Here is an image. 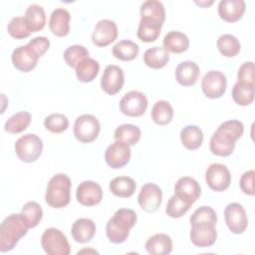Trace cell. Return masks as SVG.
Segmentation results:
<instances>
[{
  "label": "cell",
  "instance_id": "obj_34",
  "mask_svg": "<svg viewBox=\"0 0 255 255\" xmlns=\"http://www.w3.org/2000/svg\"><path fill=\"white\" fill-rule=\"evenodd\" d=\"M150 116L154 124L158 126H166L173 119V109L167 101L159 100L154 103Z\"/></svg>",
  "mask_w": 255,
  "mask_h": 255
},
{
  "label": "cell",
  "instance_id": "obj_4",
  "mask_svg": "<svg viewBox=\"0 0 255 255\" xmlns=\"http://www.w3.org/2000/svg\"><path fill=\"white\" fill-rule=\"evenodd\" d=\"M71 186L70 177L65 173H57L51 177L47 184L45 201L53 208H64L71 200Z\"/></svg>",
  "mask_w": 255,
  "mask_h": 255
},
{
  "label": "cell",
  "instance_id": "obj_19",
  "mask_svg": "<svg viewBox=\"0 0 255 255\" xmlns=\"http://www.w3.org/2000/svg\"><path fill=\"white\" fill-rule=\"evenodd\" d=\"M245 9L243 0H221L218 4V15L223 21L234 23L242 18Z\"/></svg>",
  "mask_w": 255,
  "mask_h": 255
},
{
  "label": "cell",
  "instance_id": "obj_8",
  "mask_svg": "<svg viewBox=\"0 0 255 255\" xmlns=\"http://www.w3.org/2000/svg\"><path fill=\"white\" fill-rule=\"evenodd\" d=\"M147 99L145 95L138 91H129L126 93L120 101V111L132 118L141 117L147 109Z\"/></svg>",
  "mask_w": 255,
  "mask_h": 255
},
{
  "label": "cell",
  "instance_id": "obj_22",
  "mask_svg": "<svg viewBox=\"0 0 255 255\" xmlns=\"http://www.w3.org/2000/svg\"><path fill=\"white\" fill-rule=\"evenodd\" d=\"M174 193L194 203L201 195V187L196 179L190 176L180 177L174 185Z\"/></svg>",
  "mask_w": 255,
  "mask_h": 255
},
{
  "label": "cell",
  "instance_id": "obj_10",
  "mask_svg": "<svg viewBox=\"0 0 255 255\" xmlns=\"http://www.w3.org/2000/svg\"><path fill=\"white\" fill-rule=\"evenodd\" d=\"M205 181L210 189L221 192L229 187L231 174L226 165L222 163H212L205 171Z\"/></svg>",
  "mask_w": 255,
  "mask_h": 255
},
{
  "label": "cell",
  "instance_id": "obj_7",
  "mask_svg": "<svg viewBox=\"0 0 255 255\" xmlns=\"http://www.w3.org/2000/svg\"><path fill=\"white\" fill-rule=\"evenodd\" d=\"M101 130L99 120L93 116L84 114L78 117L74 124V135L82 143H90L94 141Z\"/></svg>",
  "mask_w": 255,
  "mask_h": 255
},
{
  "label": "cell",
  "instance_id": "obj_47",
  "mask_svg": "<svg viewBox=\"0 0 255 255\" xmlns=\"http://www.w3.org/2000/svg\"><path fill=\"white\" fill-rule=\"evenodd\" d=\"M39 57H42L50 47V41L45 36H38L33 38L27 44Z\"/></svg>",
  "mask_w": 255,
  "mask_h": 255
},
{
  "label": "cell",
  "instance_id": "obj_9",
  "mask_svg": "<svg viewBox=\"0 0 255 255\" xmlns=\"http://www.w3.org/2000/svg\"><path fill=\"white\" fill-rule=\"evenodd\" d=\"M226 88V76L220 71L211 70L207 72L201 80L202 92L209 99L221 98L225 94Z\"/></svg>",
  "mask_w": 255,
  "mask_h": 255
},
{
  "label": "cell",
  "instance_id": "obj_45",
  "mask_svg": "<svg viewBox=\"0 0 255 255\" xmlns=\"http://www.w3.org/2000/svg\"><path fill=\"white\" fill-rule=\"evenodd\" d=\"M237 82L254 86V63L252 61L245 62L240 66L237 72Z\"/></svg>",
  "mask_w": 255,
  "mask_h": 255
},
{
  "label": "cell",
  "instance_id": "obj_38",
  "mask_svg": "<svg viewBox=\"0 0 255 255\" xmlns=\"http://www.w3.org/2000/svg\"><path fill=\"white\" fill-rule=\"evenodd\" d=\"M21 217L30 228H35L43 218V210L40 204L36 201H28L20 211Z\"/></svg>",
  "mask_w": 255,
  "mask_h": 255
},
{
  "label": "cell",
  "instance_id": "obj_28",
  "mask_svg": "<svg viewBox=\"0 0 255 255\" xmlns=\"http://www.w3.org/2000/svg\"><path fill=\"white\" fill-rule=\"evenodd\" d=\"M110 191L122 198L130 197L136 188L135 181L128 176H118L110 181Z\"/></svg>",
  "mask_w": 255,
  "mask_h": 255
},
{
  "label": "cell",
  "instance_id": "obj_31",
  "mask_svg": "<svg viewBox=\"0 0 255 255\" xmlns=\"http://www.w3.org/2000/svg\"><path fill=\"white\" fill-rule=\"evenodd\" d=\"M162 24L148 19H140L137 28V38L144 43H151L157 40L160 35Z\"/></svg>",
  "mask_w": 255,
  "mask_h": 255
},
{
  "label": "cell",
  "instance_id": "obj_2",
  "mask_svg": "<svg viewBox=\"0 0 255 255\" xmlns=\"http://www.w3.org/2000/svg\"><path fill=\"white\" fill-rule=\"evenodd\" d=\"M136 220V213L132 209H118L109 219L106 226V234L110 242L114 244L125 242L129 235V230L135 225Z\"/></svg>",
  "mask_w": 255,
  "mask_h": 255
},
{
  "label": "cell",
  "instance_id": "obj_11",
  "mask_svg": "<svg viewBox=\"0 0 255 255\" xmlns=\"http://www.w3.org/2000/svg\"><path fill=\"white\" fill-rule=\"evenodd\" d=\"M214 223L211 222H194L191 224L190 240L191 242L201 248L212 246L217 238V231Z\"/></svg>",
  "mask_w": 255,
  "mask_h": 255
},
{
  "label": "cell",
  "instance_id": "obj_20",
  "mask_svg": "<svg viewBox=\"0 0 255 255\" xmlns=\"http://www.w3.org/2000/svg\"><path fill=\"white\" fill-rule=\"evenodd\" d=\"M200 69L193 61H183L175 69L174 76L177 83L183 87L193 86L199 77Z\"/></svg>",
  "mask_w": 255,
  "mask_h": 255
},
{
  "label": "cell",
  "instance_id": "obj_3",
  "mask_svg": "<svg viewBox=\"0 0 255 255\" xmlns=\"http://www.w3.org/2000/svg\"><path fill=\"white\" fill-rule=\"evenodd\" d=\"M28 229L29 227L20 213L8 215L0 225V251L8 252L12 250L20 239L27 234Z\"/></svg>",
  "mask_w": 255,
  "mask_h": 255
},
{
  "label": "cell",
  "instance_id": "obj_26",
  "mask_svg": "<svg viewBox=\"0 0 255 255\" xmlns=\"http://www.w3.org/2000/svg\"><path fill=\"white\" fill-rule=\"evenodd\" d=\"M180 140L183 146L189 150L199 148L203 142V132L195 125H187L180 131Z\"/></svg>",
  "mask_w": 255,
  "mask_h": 255
},
{
  "label": "cell",
  "instance_id": "obj_32",
  "mask_svg": "<svg viewBox=\"0 0 255 255\" xmlns=\"http://www.w3.org/2000/svg\"><path fill=\"white\" fill-rule=\"evenodd\" d=\"M77 79L82 83H90L95 80L100 71V64L92 58H86L75 68Z\"/></svg>",
  "mask_w": 255,
  "mask_h": 255
},
{
  "label": "cell",
  "instance_id": "obj_39",
  "mask_svg": "<svg viewBox=\"0 0 255 255\" xmlns=\"http://www.w3.org/2000/svg\"><path fill=\"white\" fill-rule=\"evenodd\" d=\"M217 48L221 55L227 58L235 57L241 49V44L238 39L231 34L221 35L216 42Z\"/></svg>",
  "mask_w": 255,
  "mask_h": 255
},
{
  "label": "cell",
  "instance_id": "obj_12",
  "mask_svg": "<svg viewBox=\"0 0 255 255\" xmlns=\"http://www.w3.org/2000/svg\"><path fill=\"white\" fill-rule=\"evenodd\" d=\"M224 219L228 229L234 234H242L248 226L244 207L237 202L229 203L224 209Z\"/></svg>",
  "mask_w": 255,
  "mask_h": 255
},
{
  "label": "cell",
  "instance_id": "obj_25",
  "mask_svg": "<svg viewBox=\"0 0 255 255\" xmlns=\"http://www.w3.org/2000/svg\"><path fill=\"white\" fill-rule=\"evenodd\" d=\"M163 48L170 53L180 54L189 48L188 37L179 31H169L162 40Z\"/></svg>",
  "mask_w": 255,
  "mask_h": 255
},
{
  "label": "cell",
  "instance_id": "obj_14",
  "mask_svg": "<svg viewBox=\"0 0 255 255\" xmlns=\"http://www.w3.org/2000/svg\"><path fill=\"white\" fill-rule=\"evenodd\" d=\"M137 201L140 208L145 212H155L161 205L162 191L155 183H144L138 193Z\"/></svg>",
  "mask_w": 255,
  "mask_h": 255
},
{
  "label": "cell",
  "instance_id": "obj_17",
  "mask_svg": "<svg viewBox=\"0 0 255 255\" xmlns=\"http://www.w3.org/2000/svg\"><path fill=\"white\" fill-rule=\"evenodd\" d=\"M76 198L84 206H94L102 201L103 189L99 183L92 180H85L77 187Z\"/></svg>",
  "mask_w": 255,
  "mask_h": 255
},
{
  "label": "cell",
  "instance_id": "obj_41",
  "mask_svg": "<svg viewBox=\"0 0 255 255\" xmlns=\"http://www.w3.org/2000/svg\"><path fill=\"white\" fill-rule=\"evenodd\" d=\"M7 31L11 37L17 40L28 38L33 33L24 17L12 18L7 26Z\"/></svg>",
  "mask_w": 255,
  "mask_h": 255
},
{
  "label": "cell",
  "instance_id": "obj_30",
  "mask_svg": "<svg viewBox=\"0 0 255 255\" xmlns=\"http://www.w3.org/2000/svg\"><path fill=\"white\" fill-rule=\"evenodd\" d=\"M112 53L118 60L128 62L134 60L137 57L139 53V47L135 42L125 39L114 45Z\"/></svg>",
  "mask_w": 255,
  "mask_h": 255
},
{
  "label": "cell",
  "instance_id": "obj_40",
  "mask_svg": "<svg viewBox=\"0 0 255 255\" xmlns=\"http://www.w3.org/2000/svg\"><path fill=\"white\" fill-rule=\"evenodd\" d=\"M232 99L239 106H249L254 101V86L237 82L232 88Z\"/></svg>",
  "mask_w": 255,
  "mask_h": 255
},
{
  "label": "cell",
  "instance_id": "obj_27",
  "mask_svg": "<svg viewBox=\"0 0 255 255\" xmlns=\"http://www.w3.org/2000/svg\"><path fill=\"white\" fill-rule=\"evenodd\" d=\"M140 19H148L163 25L165 21V9L157 0H146L140 5Z\"/></svg>",
  "mask_w": 255,
  "mask_h": 255
},
{
  "label": "cell",
  "instance_id": "obj_16",
  "mask_svg": "<svg viewBox=\"0 0 255 255\" xmlns=\"http://www.w3.org/2000/svg\"><path fill=\"white\" fill-rule=\"evenodd\" d=\"M118 37V26L115 21L110 19L100 20L92 34V41L98 47H107Z\"/></svg>",
  "mask_w": 255,
  "mask_h": 255
},
{
  "label": "cell",
  "instance_id": "obj_44",
  "mask_svg": "<svg viewBox=\"0 0 255 255\" xmlns=\"http://www.w3.org/2000/svg\"><path fill=\"white\" fill-rule=\"evenodd\" d=\"M190 224L194 222H211L216 224L217 222V214L215 210L207 205H202L198 207L189 218Z\"/></svg>",
  "mask_w": 255,
  "mask_h": 255
},
{
  "label": "cell",
  "instance_id": "obj_42",
  "mask_svg": "<svg viewBox=\"0 0 255 255\" xmlns=\"http://www.w3.org/2000/svg\"><path fill=\"white\" fill-rule=\"evenodd\" d=\"M64 60L71 68H76L86 58H89V51L82 45H72L64 52Z\"/></svg>",
  "mask_w": 255,
  "mask_h": 255
},
{
  "label": "cell",
  "instance_id": "obj_37",
  "mask_svg": "<svg viewBox=\"0 0 255 255\" xmlns=\"http://www.w3.org/2000/svg\"><path fill=\"white\" fill-rule=\"evenodd\" d=\"M193 203L174 193L168 199L165 207V213L171 218H180L190 209Z\"/></svg>",
  "mask_w": 255,
  "mask_h": 255
},
{
  "label": "cell",
  "instance_id": "obj_35",
  "mask_svg": "<svg viewBox=\"0 0 255 255\" xmlns=\"http://www.w3.org/2000/svg\"><path fill=\"white\" fill-rule=\"evenodd\" d=\"M141 136V131L138 127L131 124H124L119 126L114 133L116 140L123 141L129 146L135 145Z\"/></svg>",
  "mask_w": 255,
  "mask_h": 255
},
{
  "label": "cell",
  "instance_id": "obj_6",
  "mask_svg": "<svg viewBox=\"0 0 255 255\" xmlns=\"http://www.w3.org/2000/svg\"><path fill=\"white\" fill-rule=\"evenodd\" d=\"M41 245L48 255H69L71 252L66 235L57 228L46 229L41 236Z\"/></svg>",
  "mask_w": 255,
  "mask_h": 255
},
{
  "label": "cell",
  "instance_id": "obj_1",
  "mask_svg": "<svg viewBox=\"0 0 255 255\" xmlns=\"http://www.w3.org/2000/svg\"><path fill=\"white\" fill-rule=\"evenodd\" d=\"M243 132L244 126L238 120L222 123L210 138V151L217 156H229L235 148L236 141L242 136Z\"/></svg>",
  "mask_w": 255,
  "mask_h": 255
},
{
  "label": "cell",
  "instance_id": "obj_46",
  "mask_svg": "<svg viewBox=\"0 0 255 255\" xmlns=\"http://www.w3.org/2000/svg\"><path fill=\"white\" fill-rule=\"evenodd\" d=\"M254 175H255L254 170L250 169V170L245 171L240 177V181H239L240 188L243 191V193H245L247 195H254V193H255L254 183H253Z\"/></svg>",
  "mask_w": 255,
  "mask_h": 255
},
{
  "label": "cell",
  "instance_id": "obj_23",
  "mask_svg": "<svg viewBox=\"0 0 255 255\" xmlns=\"http://www.w3.org/2000/svg\"><path fill=\"white\" fill-rule=\"evenodd\" d=\"M96 224L90 218L77 219L71 228L73 239L78 243L90 242L96 234Z\"/></svg>",
  "mask_w": 255,
  "mask_h": 255
},
{
  "label": "cell",
  "instance_id": "obj_29",
  "mask_svg": "<svg viewBox=\"0 0 255 255\" xmlns=\"http://www.w3.org/2000/svg\"><path fill=\"white\" fill-rule=\"evenodd\" d=\"M169 61V54L163 48L159 46H154L147 49L143 53V62L144 64L151 69L158 70L166 66Z\"/></svg>",
  "mask_w": 255,
  "mask_h": 255
},
{
  "label": "cell",
  "instance_id": "obj_36",
  "mask_svg": "<svg viewBox=\"0 0 255 255\" xmlns=\"http://www.w3.org/2000/svg\"><path fill=\"white\" fill-rule=\"evenodd\" d=\"M30 123L31 115L26 111H22L14 114L6 121L4 125V130L9 133L17 134L27 129Z\"/></svg>",
  "mask_w": 255,
  "mask_h": 255
},
{
  "label": "cell",
  "instance_id": "obj_43",
  "mask_svg": "<svg viewBox=\"0 0 255 255\" xmlns=\"http://www.w3.org/2000/svg\"><path fill=\"white\" fill-rule=\"evenodd\" d=\"M44 126L51 132L61 133L68 128L69 120L63 114L54 113L45 118Z\"/></svg>",
  "mask_w": 255,
  "mask_h": 255
},
{
  "label": "cell",
  "instance_id": "obj_5",
  "mask_svg": "<svg viewBox=\"0 0 255 255\" xmlns=\"http://www.w3.org/2000/svg\"><path fill=\"white\" fill-rule=\"evenodd\" d=\"M43 151V141L35 133H26L15 142V152L18 158L27 163L36 161Z\"/></svg>",
  "mask_w": 255,
  "mask_h": 255
},
{
  "label": "cell",
  "instance_id": "obj_48",
  "mask_svg": "<svg viewBox=\"0 0 255 255\" xmlns=\"http://www.w3.org/2000/svg\"><path fill=\"white\" fill-rule=\"evenodd\" d=\"M196 4H198L199 6H201V7H207V6H210L212 3H213V1H210V2H195Z\"/></svg>",
  "mask_w": 255,
  "mask_h": 255
},
{
  "label": "cell",
  "instance_id": "obj_21",
  "mask_svg": "<svg viewBox=\"0 0 255 255\" xmlns=\"http://www.w3.org/2000/svg\"><path fill=\"white\" fill-rule=\"evenodd\" d=\"M71 15L65 8H56L50 15L49 28L57 37H65L70 32Z\"/></svg>",
  "mask_w": 255,
  "mask_h": 255
},
{
  "label": "cell",
  "instance_id": "obj_15",
  "mask_svg": "<svg viewBox=\"0 0 255 255\" xmlns=\"http://www.w3.org/2000/svg\"><path fill=\"white\" fill-rule=\"evenodd\" d=\"M125 75L121 67L117 65H109L105 68L101 78V88L108 95L114 96L118 94L124 86Z\"/></svg>",
  "mask_w": 255,
  "mask_h": 255
},
{
  "label": "cell",
  "instance_id": "obj_13",
  "mask_svg": "<svg viewBox=\"0 0 255 255\" xmlns=\"http://www.w3.org/2000/svg\"><path fill=\"white\" fill-rule=\"evenodd\" d=\"M130 155V146L123 141L116 140L106 148L105 160L110 167L119 169L123 168L128 163Z\"/></svg>",
  "mask_w": 255,
  "mask_h": 255
},
{
  "label": "cell",
  "instance_id": "obj_24",
  "mask_svg": "<svg viewBox=\"0 0 255 255\" xmlns=\"http://www.w3.org/2000/svg\"><path fill=\"white\" fill-rule=\"evenodd\" d=\"M145 249L150 255H167L172 251V240L164 233H156L145 242Z\"/></svg>",
  "mask_w": 255,
  "mask_h": 255
},
{
  "label": "cell",
  "instance_id": "obj_18",
  "mask_svg": "<svg viewBox=\"0 0 255 255\" xmlns=\"http://www.w3.org/2000/svg\"><path fill=\"white\" fill-rule=\"evenodd\" d=\"M39 58L40 57L28 45L17 47L13 50L11 55L14 68L23 73H28L35 69Z\"/></svg>",
  "mask_w": 255,
  "mask_h": 255
},
{
  "label": "cell",
  "instance_id": "obj_33",
  "mask_svg": "<svg viewBox=\"0 0 255 255\" xmlns=\"http://www.w3.org/2000/svg\"><path fill=\"white\" fill-rule=\"evenodd\" d=\"M29 28L32 32L41 31L46 25V14L42 6L31 4L25 11L24 16Z\"/></svg>",
  "mask_w": 255,
  "mask_h": 255
}]
</instances>
